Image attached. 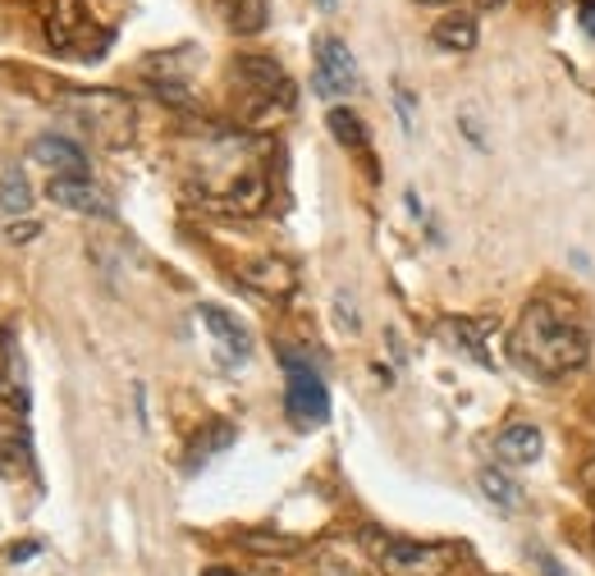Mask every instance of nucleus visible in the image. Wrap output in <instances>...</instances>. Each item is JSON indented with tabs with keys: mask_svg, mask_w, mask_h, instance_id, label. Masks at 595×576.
<instances>
[{
	"mask_svg": "<svg viewBox=\"0 0 595 576\" xmlns=\"http://www.w3.org/2000/svg\"><path fill=\"white\" fill-rule=\"evenodd\" d=\"M431 41L439 51H472L476 47V18L472 14H449V18H439V24L431 28Z\"/></svg>",
	"mask_w": 595,
	"mask_h": 576,
	"instance_id": "nucleus-17",
	"label": "nucleus"
},
{
	"mask_svg": "<svg viewBox=\"0 0 595 576\" xmlns=\"http://www.w3.org/2000/svg\"><path fill=\"white\" fill-rule=\"evenodd\" d=\"M202 576H234L230 567H211V572H202Z\"/></svg>",
	"mask_w": 595,
	"mask_h": 576,
	"instance_id": "nucleus-31",
	"label": "nucleus"
},
{
	"mask_svg": "<svg viewBox=\"0 0 595 576\" xmlns=\"http://www.w3.org/2000/svg\"><path fill=\"white\" fill-rule=\"evenodd\" d=\"M325 124H330V133H335V138H339L344 147H352V151H362V147H367V128H362V120L352 115V110H339V105H335V110H330V120H325Z\"/></svg>",
	"mask_w": 595,
	"mask_h": 576,
	"instance_id": "nucleus-20",
	"label": "nucleus"
},
{
	"mask_svg": "<svg viewBox=\"0 0 595 576\" xmlns=\"http://www.w3.org/2000/svg\"><path fill=\"white\" fill-rule=\"evenodd\" d=\"M532 563H536L545 576H568V572H563V563H559L549 549H532Z\"/></svg>",
	"mask_w": 595,
	"mask_h": 576,
	"instance_id": "nucleus-24",
	"label": "nucleus"
},
{
	"mask_svg": "<svg viewBox=\"0 0 595 576\" xmlns=\"http://www.w3.org/2000/svg\"><path fill=\"white\" fill-rule=\"evenodd\" d=\"M33 161L60 174V179H87V151L74 138H60V133H41L33 142Z\"/></svg>",
	"mask_w": 595,
	"mask_h": 576,
	"instance_id": "nucleus-9",
	"label": "nucleus"
},
{
	"mask_svg": "<svg viewBox=\"0 0 595 576\" xmlns=\"http://www.w3.org/2000/svg\"><path fill=\"white\" fill-rule=\"evenodd\" d=\"M197 321H202V325H207V335L220 343V358H225V362L238 366V362H248V358H252V335H248V329L225 312V306L202 302V306H197Z\"/></svg>",
	"mask_w": 595,
	"mask_h": 576,
	"instance_id": "nucleus-8",
	"label": "nucleus"
},
{
	"mask_svg": "<svg viewBox=\"0 0 595 576\" xmlns=\"http://www.w3.org/2000/svg\"><path fill=\"white\" fill-rule=\"evenodd\" d=\"M215 5L225 14V24L244 37H252L271 24V0H215Z\"/></svg>",
	"mask_w": 595,
	"mask_h": 576,
	"instance_id": "nucleus-16",
	"label": "nucleus"
},
{
	"mask_svg": "<svg viewBox=\"0 0 595 576\" xmlns=\"http://www.w3.org/2000/svg\"><path fill=\"white\" fill-rule=\"evenodd\" d=\"M578 24L586 28V37H595V0H582L578 5Z\"/></svg>",
	"mask_w": 595,
	"mask_h": 576,
	"instance_id": "nucleus-26",
	"label": "nucleus"
},
{
	"mask_svg": "<svg viewBox=\"0 0 595 576\" xmlns=\"http://www.w3.org/2000/svg\"><path fill=\"white\" fill-rule=\"evenodd\" d=\"M238 544L252 549V553H275V559H289V553H298V549H302L298 540H275V536H244Z\"/></svg>",
	"mask_w": 595,
	"mask_h": 576,
	"instance_id": "nucleus-22",
	"label": "nucleus"
},
{
	"mask_svg": "<svg viewBox=\"0 0 595 576\" xmlns=\"http://www.w3.org/2000/svg\"><path fill=\"white\" fill-rule=\"evenodd\" d=\"M33 553H37V540H28V544H14V549H10V563H24V559H33Z\"/></svg>",
	"mask_w": 595,
	"mask_h": 576,
	"instance_id": "nucleus-28",
	"label": "nucleus"
},
{
	"mask_svg": "<svg viewBox=\"0 0 595 576\" xmlns=\"http://www.w3.org/2000/svg\"><path fill=\"white\" fill-rule=\"evenodd\" d=\"M64 110L74 115V124L83 133H92L101 147H128L134 142V105L120 92H70Z\"/></svg>",
	"mask_w": 595,
	"mask_h": 576,
	"instance_id": "nucleus-2",
	"label": "nucleus"
},
{
	"mask_svg": "<svg viewBox=\"0 0 595 576\" xmlns=\"http://www.w3.org/2000/svg\"><path fill=\"white\" fill-rule=\"evenodd\" d=\"M47 41H51V51H60V55H87V60H92V55L106 51L110 33H97L92 14L83 10V0H51Z\"/></svg>",
	"mask_w": 595,
	"mask_h": 576,
	"instance_id": "nucleus-4",
	"label": "nucleus"
},
{
	"mask_svg": "<svg viewBox=\"0 0 595 576\" xmlns=\"http://www.w3.org/2000/svg\"><path fill=\"white\" fill-rule=\"evenodd\" d=\"M481 5H495V0H481Z\"/></svg>",
	"mask_w": 595,
	"mask_h": 576,
	"instance_id": "nucleus-33",
	"label": "nucleus"
},
{
	"mask_svg": "<svg viewBox=\"0 0 595 576\" xmlns=\"http://www.w3.org/2000/svg\"><path fill=\"white\" fill-rule=\"evenodd\" d=\"M33 476V439L24 426H5L0 421V480Z\"/></svg>",
	"mask_w": 595,
	"mask_h": 576,
	"instance_id": "nucleus-12",
	"label": "nucleus"
},
{
	"mask_svg": "<svg viewBox=\"0 0 595 576\" xmlns=\"http://www.w3.org/2000/svg\"><path fill=\"white\" fill-rule=\"evenodd\" d=\"M394 105H399V115H404V128L412 133V92H408V87H399V83H394Z\"/></svg>",
	"mask_w": 595,
	"mask_h": 576,
	"instance_id": "nucleus-25",
	"label": "nucleus"
},
{
	"mask_svg": "<svg viewBox=\"0 0 595 576\" xmlns=\"http://www.w3.org/2000/svg\"><path fill=\"white\" fill-rule=\"evenodd\" d=\"M335 312H339V329H348V335H358L362 321H358V312H352V306H348V293H339V298H335Z\"/></svg>",
	"mask_w": 595,
	"mask_h": 576,
	"instance_id": "nucleus-23",
	"label": "nucleus"
},
{
	"mask_svg": "<svg viewBox=\"0 0 595 576\" xmlns=\"http://www.w3.org/2000/svg\"><path fill=\"white\" fill-rule=\"evenodd\" d=\"M0 211L5 215H28L33 211V188H28V179L18 170H5L0 174Z\"/></svg>",
	"mask_w": 595,
	"mask_h": 576,
	"instance_id": "nucleus-19",
	"label": "nucleus"
},
{
	"mask_svg": "<svg viewBox=\"0 0 595 576\" xmlns=\"http://www.w3.org/2000/svg\"><path fill=\"white\" fill-rule=\"evenodd\" d=\"M51 202L74 215H115V202L92 179H51Z\"/></svg>",
	"mask_w": 595,
	"mask_h": 576,
	"instance_id": "nucleus-10",
	"label": "nucleus"
},
{
	"mask_svg": "<svg viewBox=\"0 0 595 576\" xmlns=\"http://www.w3.org/2000/svg\"><path fill=\"white\" fill-rule=\"evenodd\" d=\"M234 74H238V87H244L248 110H252L257 124H271V120H280V115H289V110H294V83L284 78V70L275 60L244 55Z\"/></svg>",
	"mask_w": 595,
	"mask_h": 576,
	"instance_id": "nucleus-3",
	"label": "nucleus"
},
{
	"mask_svg": "<svg viewBox=\"0 0 595 576\" xmlns=\"http://www.w3.org/2000/svg\"><path fill=\"white\" fill-rule=\"evenodd\" d=\"M0 403L28 408V385L18 380V343L10 329H0Z\"/></svg>",
	"mask_w": 595,
	"mask_h": 576,
	"instance_id": "nucleus-14",
	"label": "nucleus"
},
{
	"mask_svg": "<svg viewBox=\"0 0 595 576\" xmlns=\"http://www.w3.org/2000/svg\"><path fill=\"white\" fill-rule=\"evenodd\" d=\"M244 284L252 288V293L261 298H289L294 288H298V271L289 261H280V256H261V261H248L244 265Z\"/></svg>",
	"mask_w": 595,
	"mask_h": 576,
	"instance_id": "nucleus-11",
	"label": "nucleus"
},
{
	"mask_svg": "<svg viewBox=\"0 0 595 576\" xmlns=\"http://www.w3.org/2000/svg\"><path fill=\"white\" fill-rule=\"evenodd\" d=\"M417 5H454V0H417Z\"/></svg>",
	"mask_w": 595,
	"mask_h": 576,
	"instance_id": "nucleus-32",
	"label": "nucleus"
},
{
	"mask_svg": "<svg viewBox=\"0 0 595 576\" xmlns=\"http://www.w3.org/2000/svg\"><path fill=\"white\" fill-rule=\"evenodd\" d=\"M230 444H234V426H230V421H211V426L193 439V449H188V472H197L207 458L225 453Z\"/></svg>",
	"mask_w": 595,
	"mask_h": 576,
	"instance_id": "nucleus-18",
	"label": "nucleus"
},
{
	"mask_svg": "<svg viewBox=\"0 0 595 576\" xmlns=\"http://www.w3.org/2000/svg\"><path fill=\"white\" fill-rule=\"evenodd\" d=\"M358 87V64L339 37H317V92L325 101H339Z\"/></svg>",
	"mask_w": 595,
	"mask_h": 576,
	"instance_id": "nucleus-7",
	"label": "nucleus"
},
{
	"mask_svg": "<svg viewBox=\"0 0 595 576\" xmlns=\"http://www.w3.org/2000/svg\"><path fill=\"white\" fill-rule=\"evenodd\" d=\"M476 485H481V494H486L495 508H504V513H522V508H526V490L513 476H504L499 467H481Z\"/></svg>",
	"mask_w": 595,
	"mask_h": 576,
	"instance_id": "nucleus-13",
	"label": "nucleus"
},
{
	"mask_svg": "<svg viewBox=\"0 0 595 576\" xmlns=\"http://www.w3.org/2000/svg\"><path fill=\"white\" fill-rule=\"evenodd\" d=\"M582 485H586L591 499H595V462H586V467H582Z\"/></svg>",
	"mask_w": 595,
	"mask_h": 576,
	"instance_id": "nucleus-29",
	"label": "nucleus"
},
{
	"mask_svg": "<svg viewBox=\"0 0 595 576\" xmlns=\"http://www.w3.org/2000/svg\"><path fill=\"white\" fill-rule=\"evenodd\" d=\"M0 238H10V242H28V238H37V225H5V234Z\"/></svg>",
	"mask_w": 595,
	"mask_h": 576,
	"instance_id": "nucleus-27",
	"label": "nucleus"
},
{
	"mask_svg": "<svg viewBox=\"0 0 595 576\" xmlns=\"http://www.w3.org/2000/svg\"><path fill=\"white\" fill-rule=\"evenodd\" d=\"M317 5H321L325 14H335V10H339V0H317Z\"/></svg>",
	"mask_w": 595,
	"mask_h": 576,
	"instance_id": "nucleus-30",
	"label": "nucleus"
},
{
	"mask_svg": "<svg viewBox=\"0 0 595 576\" xmlns=\"http://www.w3.org/2000/svg\"><path fill=\"white\" fill-rule=\"evenodd\" d=\"M591 540H595V526H591Z\"/></svg>",
	"mask_w": 595,
	"mask_h": 576,
	"instance_id": "nucleus-34",
	"label": "nucleus"
},
{
	"mask_svg": "<svg viewBox=\"0 0 595 576\" xmlns=\"http://www.w3.org/2000/svg\"><path fill=\"white\" fill-rule=\"evenodd\" d=\"M591 352V339H586V325L568 312L559 302H532L522 312L518 329H513V358L536 371V375H549V380H559V375L578 371Z\"/></svg>",
	"mask_w": 595,
	"mask_h": 576,
	"instance_id": "nucleus-1",
	"label": "nucleus"
},
{
	"mask_svg": "<svg viewBox=\"0 0 595 576\" xmlns=\"http://www.w3.org/2000/svg\"><path fill=\"white\" fill-rule=\"evenodd\" d=\"M284 375H289V389H284V408L298 426H321L330 416V393H325V380L317 375V366H307L298 352H284Z\"/></svg>",
	"mask_w": 595,
	"mask_h": 576,
	"instance_id": "nucleus-6",
	"label": "nucleus"
},
{
	"mask_svg": "<svg viewBox=\"0 0 595 576\" xmlns=\"http://www.w3.org/2000/svg\"><path fill=\"white\" fill-rule=\"evenodd\" d=\"M541 449H545V439H541V430L532 426V421H513V426L499 430V458H509V462H536Z\"/></svg>",
	"mask_w": 595,
	"mask_h": 576,
	"instance_id": "nucleus-15",
	"label": "nucleus"
},
{
	"mask_svg": "<svg viewBox=\"0 0 595 576\" xmlns=\"http://www.w3.org/2000/svg\"><path fill=\"white\" fill-rule=\"evenodd\" d=\"M449 335H454L458 348H468V358H472L476 366H495V362H491V352H486V343H481L476 321H449Z\"/></svg>",
	"mask_w": 595,
	"mask_h": 576,
	"instance_id": "nucleus-21",
	"label": "nucleus"
},
{
	"mask_svg": "<svg viewBox=\"0 0 595 576\" xmlns=\"http://www.w3.org/2000/svg\"><path fill=\"white\" fill-rule=\"evenodd\" d=\"M462 559L458 544L435 540H389L381 544V572L385 576H449Z\"/></svg>",
	"mask_w": 595,
	"mask_h": 576,
	"instance_id": "nucleus-5",
	"label": "nucleus"
}]
</instances>
